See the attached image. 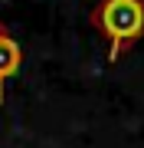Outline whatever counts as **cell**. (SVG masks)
<instances>
[{
  "mask_svg": "<svg viewBox=\"0 0 144 148\" xmlns=\"http://www.w3.org/2000/svg\"><path fill=\"white\" fill-rule=\"evenodd\" d=\"M20 63H23L20 43L0 27V106H3V86H7V79H13L20 73Z\"/></svg>",
  "mask_w": 144,
  "mask_h": 148,
  "instance_id": "cell-2",
  "label": "cell"
},
{
  "mask_svg": "<svg viewBox=\"0 0 144 148\" xmlns=\"http://www.w3.org/2000/svg\"><path fill=\"white\" fill-rule=\"evenodd\" d=\"M92 27L108 40V59L115 63L144 36V0H98Z\"/></svg>",
  "mask_w": 144,
  "mask_h": 148,
  "instance_id": "cell-1",
  "label": "cell"
}]
</instances>
